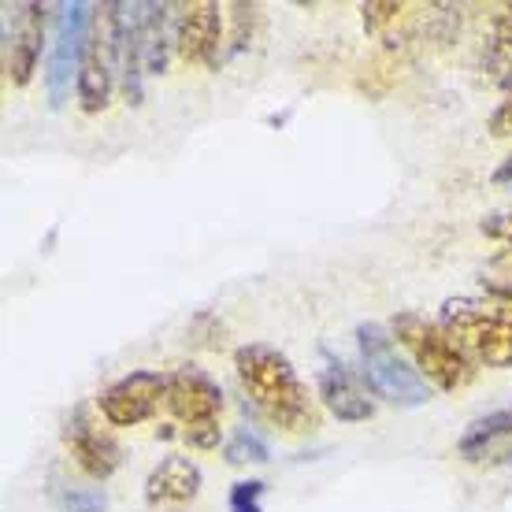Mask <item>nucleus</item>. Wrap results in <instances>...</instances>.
<instances>
[{"mask_svg": "<svg viewBox=\"0 0 512 512\" xmlns=\"http://www.w3.org/2000/svg\"><path fill=\"white\" fill-rule=\"evenodd\" d=\"M182 438H186L193 449H216L223 431H219V420H201V423H190V427L182 431Z\"/></svg>", "mask_w": 512, "mask_h": 512, "instance_id": "obj_22", "label": "nucleus"}, {"mask_svg": "<svg viewBox=\"0 0 512 512\" xmlns=\"http://www.w3.org/2000/svg\"><path fill=\"white\" fill-rule=\"evenodd\" d=\"M52 498L64 512H104L108 509V498L101 490H75V487H56Z\"/></svg>", "mask_w": 512, "mask_h": 512, "instance_id": "obj_20", "label": "nucleus"}, {"mask_svg": "<svg viewBox=\"0 0 512 512\" xmlns=\"http://www.w3.org/2000/svg\"><path fill=\"white\" fill-rule=\"evenodd\" d=\"M227 41L223 30V12L212 0H193V4H179V23H175V52L186 64H219V49Z\"/></svg>", "mask_w": 512, "mask_h": 512, "instance_id": "obj_8", "label": "nucleus"}, {"mask_svg": "<svg viewBox=\"0 0 512 512\" xmlns=\"http://www.w3.org/2000/svg\"><path fill=\"white\" fill-rule=\"evenodd\" d=\"M119 78V60H116V12L112 4L93 8L90 19V38H86V52H82V67H78L75 97L82 112H104L112 101Z\"/></svg>", "mask_w": 512, "mask_h": 512, "instance_id": "obj_5", "label": "nucleus"}, {"mask_svg": "<svg viewBox=\"0 0 512 512\" xmlns=\"http://www.w3.org/2000/svg\"><path fill=\"white\" fill-rule=\"evenodd\" d=\"M487 64L498 67V71H505V75L512 71V4H505V8L490 19Z\"/></svg>", "mask_w": 512, "mask_h": 512, "instance_id": "obj_17", "label": "nucleus"}, {"mask_svg": "<svg viewBox=\"0 0 512 512\" xmlns=\"http://www.w3.org/2000/svg\"><path fill=\"white\" fill-rule=\"evenodd\" d=\"M205 475L190 457H164L145 479V501L153 509H182L201 494Z\"/></svg>", "mask_w": 512, "mask_h": 512, "instance_id": "obj_12", "label": "nucleus"}, {"mask_svg": "<svg viewBox=\"0 0 512 512\" xmlns=\"http://www.w3.org/2000/svg\"><path fill=\"white\" fill-rule=\"evenodd\" d=\"M167 412L190 427V423L201 420H219V409H223V390L208 372L193 368V364H182L167 375V397H164Z\"/></svg>", "mask_w": 512, "mask_h": 512, "instance_id": "obj_9", "label": "nucleus"}, {"mask_svg": "<svg viewBox=\"0 0 512 512\" xmlns=\"http://www.w3.org/2000/svg\"><path fill=\"white\" fill-rule=\"evenodd\" d=\"M494 182H501V186H505V182H512V156H505V160H501V167L494 171Z\"/></svg>", "mask_w": 512, "mask_h": 512, "instance_id": "obj_25", "label": "nucleus"}, {"mask_svg": "<svg viewBox=\"0 0 512 512\" xmlns=\"http://www.w3.org/2000/svg\"><path fill=\"white\" fill-rule=\"evenodd\" d=\"M175 23L179 4H141V45H145V71L164 75L171 49H175Z\"/></svg>", "mask_w": 512, "mask_h": 512, "instance_id": "obj_15", "label": "nucleus"}, {"mask_svg": "<svg viewBox=\"0 0 512 512\" xmlns=\"http://www.w3.org/2000/svg\"><path fill=\"white\" fill-rule=\"evenodd\" d=\"M320 405L342 423H364L375 416V401L368 397V386L342 364H331L320 372Z\"/></svg>", "mask_w": 512, "mask_h": 512, "instance_id": "obj_13", "label": "nucleus"}, {"mask_svg": "<svg viewBox=\"0 0 512 512\" xmlns=\"http://www.w3.org/2000/svg\"><path fill=\"white\" fill-rule=\"evenodd\" d=\"M390 334L397 338V346L405 349L416 364V372L431 386L457 394L464 386L475 383V360L468 357V349L461 346V338L446 331L442 323L427 320L420 312H397L390 323Z\"/></svg>", "mask_w": 512, "mask_h": 512, "instance_id": "obj_2", "label": "nucleus"}, {"mask_svg": "<svg viewBox=\"0 0 512 512\" xmlns=\"http://www.w3.org/2000/svg\"><path fill=\"white\" fill-rule=\"evenodd\" d=\"M487 130L494 134V138H512V93L498 104V108H494V112H490Z\"/></svg>", "mask_w": 512, "mask_h": 512, "instance_id": "obj_23", "label": "nucleus"}, {"mask_svg": "<svg viewBox=\"0 0 512 512\" xmlns=\"http://www.w3.org/2000/svg\"><path fill=\"white\" fill-rule=\"evenodd\" d=\"M357 346L364 360V375L379 397H386L397 409H420L431 401V386L416 372V364L401 357L394 334L383 323H360L357 327Z\"/></svg>", "mask_w": 512, "mask_h": 512, "instance_id": "obj_4", "label": "nucleus"}, {"mask_svg": "<svg viewBox=\"0 0 512 512\" xmlns=\"http://www.w3.org/2000/svg\"><path fill=\"white\" fill-rule=\"evenodd\" d=\"M90 19H93L90 4H60L56 8L49 71H45L52 108H64V101L71 97V82H78L82 52H86V38H90Z\"/></svg>", "mask_w": 512, "mask_h": 512, "instance_id": "obj_6", "label": "nucleus"}, {"mask_svg": "<svg viewBox=\"0 0 512 512\" xmlns=\"http://www.w3.org/2000/svg\"><path fill=\"white\" fill-rule=\"evenodd\" d=\"M116 12V60L119 86L127 104H141L145 97V45H141V4H112Z\"/></svg>", "mask_w": 512, "mask_h": 512, "instance_id": "obj_11", "label": "nucleus"}, {"mask_svg": "<svg viewBox=\"0 0 512 512\" xmlns=\"http://www.w3.org/2000/svg\"><path fill=\"white\" fill-rule=\"evenodd\" d=\"M483 290H487V297H498V301L512 305V282H487L483 279Z\"/></svg>", "mask_w": 512, "mask_h": 512, "instance_id": "obj_24", "label": "nucleus"}, {"mask_svg": "<svg viewBox=\"0 0 512 512\" xmlns=\"http://www.w3.org/2000/svg\"><path fill=\"white\" fill-rule=\"evenodd\" d=\"M234 368L245 394L286 435H308L320 427V409L308 386L297 379L294 364L268 342H249L234 349Z\"/></svg>", "mask_w": 512, "mask_h": 512, "instance_id": "obj_1", "label": "nucleus"}, {"mask_svg": "<svg viewBox=\"0 0 512 512\" xmlns=\"http://www.w3.org/2000/svg\"><path fill=\"white\" fill-rule=\"evenodd\" d=\"M41 41H45V19H41L38 4H23L19 8V26L4 45V71L12 86H26L41 60Z\"/></svg>", "mask_w": 512, "mask_h": 512, "instance_id": "obj_14", "label": "nucleus"}, {"mask_svg": "<svg viewBox=\"0 0 512 512\" xmlns=\"http://www.w3.org/2000/svg\"><path fill=\"white\" fill-rule=\"evenodd\" d=\"M64 442H67V449H71L75 464L90 475V479H108V475H116L119 461H123L116 438L108 435V431H101V427L90 420V412L86 409L71 412V420L64 423Z\"/></svg>", "mask_w": 512, "mask_h": 512, "instance_id": "obj_10", "label": "nucleus"}, {"mask_svg": "<svg viewBox=\"0 0 512 512\" xmlns=\"http://www.w3.org/2000/svg\"><path fill=\"white\" fill-rule=\"evenodd\" d=\"M360 19H364L368 34H386L390 26H401L409 19V4H401V0H368L360 8Z\"/></svg>", "mask_w": 512, "mask_h": 512, "instance_id": "obj_18", "label": "nucleus"}, {"mask_svg": "<svg viewBox=\"0 0 512 512\" xmlns=\"http://www.w3.org/2000/svg\"><path fill=\"white\" fill-rule=\"evenodd\" d=\"M438 323L461 338L475 364L512 368V305L498 297H449Z\"/></svg>", "mask_w": 512, "mask_h": 512, "instance_id": "obj_3", "label": "nucleus"}, {"mask_svg": "<svg viewBox=\"0 0 512 512\" xmlns=\"http://www.w3.org/2000/svg\"><path fill=\"white\" fill-rule=\"evenodd\" d=\"M505 438H512V405L490 412L483 420H475L461 435V442H457V453H461L464 461H483L490 449L505 442Z\"/></svg>", "mask_w": 512, "mask_h": 512, "instance_id": "obj_16", "label": "nucleus"}, {"mask_svg": "<svg viewBox=\"0 0 512 512\" xmlns=\"http://www.w3.org/2000/svg\"><path fill=\"white\" fill-rule=\"evenodd\" d=\"M498 260H501V264H505V268H509V271H512V249H505V253H501V256H498Z\"/></svg>", "mask_w": 512, "mask_h": 512, "instance_id": "obj_26", "label": "nucleus"}, {"mask_svg": "<svg viewBox=\"0 0 512 512\" xmlns=\"http://www.w3.org/2000/svg\"><path fill=\"white\" fill-rule=\"evenodd\" d=\"M260 501H264V483L260 479H242L231 487V501L227 509L231 512H260Z\"/></svg>", "mask_w": 512, "mask_h": 512, "instance_id": "obj_21", "label": "nucleus"}, {"mask_svg": "<svg viewBox=\"0 0 512 512\" xmlns=\"http://www.w3.org/2000/svg\"><path fill=\"white\" fill-rule=\"evenodd\" d=\"M164 397H167V375L130 372L123 379H116L112 386H104L97 405H101V416L112 427H138V423L153 420Z\"/></svg>", "mask_w": 512, "mask_h": 512, "instance_id": "obj_7", "label": "nucleus"}, {"mask_svg": "<svg viewBox=\"0 0 512 512\" xmlns=\"http://www.w3.org/2000/svg\"><path fill=\"white\" fill-rule=\"evenodd\" d=\"M227 461L231 464H268L271 461V449L264 438H256L253 431H238V435L227 442Z\"/></svg>", "mask_w": 512, "mask_h": 512, "instance_id": "obj_19", "label": "nucleus"}]
</instances>
